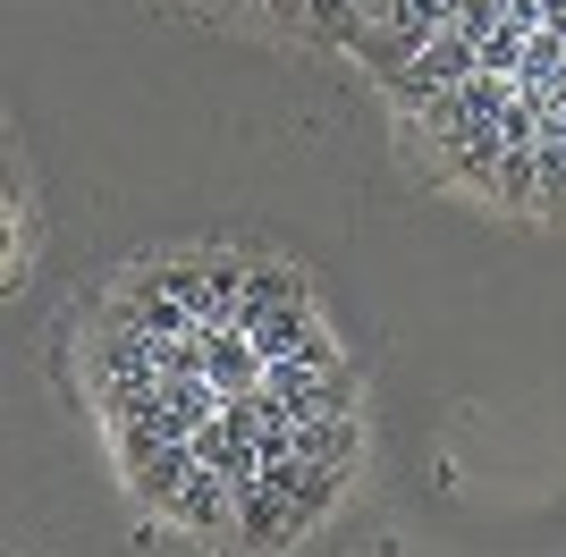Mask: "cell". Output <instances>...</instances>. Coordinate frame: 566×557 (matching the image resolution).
I'll list each match as a JSON object with an SVG mask.
<instances>
[{
    "mask_svg": "<svg viewBox=\"0 0 566 557\" xmlns=\"http://www.w3.org/2000/svg\"><path fill=\"white\" fill-rule=\"evenodd\" d=\"M237 498H245V490H237L229 473H212V464H203V473L178 490V507H169V515H178V524H203V533H220V524L237 533Z\"/></svg>",
    "mask_w": 566,
    "mask_h": 557,
    "instance_id": "277c9868",
    "label": "cell"
},
{
    "mask_svg": "<svg viewBox=\"0 0 566 557\" xmlns=\"http://www.w3.org/2000/svg\"><path fill=\"white\" fill-rule=\"evenodd\" d=\"M195 473H203V464H195V440H169L161 456L136 464V490H144V498H161V507H178V490H187Z\"/></svg>",
    "mask_w": 566,
    "mask_h": 557,
    "instance_id": "8992f818",
    "label": "cell"
},
{
    "mask_svg": "<svg viewBox=\"0 0 566 557\" xmlns=\"http://www.w3.org/2000/svg\"><path fill=\"white\" fill-rule=\"evenodd\" d=\"M296 456L305 464H338L347 473V456H355V414H296Z\"/></svg>",
    "mask_w": 566,
    "mask_h": 557,
    "instance_id": "5b68a950",
    "label": "cell"
},
{
    "mask_svg": "<svg viewBox=\"0 0 566 557\" xmlns=\"http://www.w3.org/2000/svg\"><path fill=\"white\" fill-rule=\"evenodd\" d=\"M558 93H566V69H558Z\"/></svg>",
    "mask_w": 566,
    "mask_h": 557,
    "instance_id": "5bb4252c",
    "label": "cell"
},
{
    "mask_svg": "<svg viewBox=\"0 0 566 557\" xmlns=\"http://www.w3.org/2000/svg\"><path fill=\"white\" fill-rule=\"evenodd\" d=\"M533 161H542V195H566V93L542 111V136H533Z\"/></svg>",
    "mask_w": 566,
    "mask_h": 557,
    "instance_id": "52a82bcc",
    "label": "cell"
},
{
    "mask_svg": "<svg viewBox=\"0 0 566 557\" xmlns=\"http://www.w3.org/2000/svg\"><path fill=\"white\" fill-rule=\"evenodd\" d=\"M203 371H212V389L220 397H254L262 389V347L245 338V329H212V355H203Z\"/></svg>",
    "mask_w": 566,
    "mask_h": 557,
    "instance_id": "3957f363",
    "label": "cell"
},
{
    "mask_svg": "<svg viewBox=\"0 0 566 557\" xmlns=\"http://www.w3.org/2000/svg\"><path fill=\"white\" fill-rule=\"evenodd\" d=\"M473 60H482V76H516V69H524V34H516V25H499Z\"/></svg>",
    "mask_w": 566,
    "mask_h": 557,
    "instance_id": "30bf717a",
    "label": "cell"
},
{
    "mask_svg": "<svg viewBox=\"0 0 566 557\" xmlns=\"http://www.w3.org/2000/svg\"><path fill=\"white\" fill-rule=\"evenodd\" d=\"M457 34H465V43L473 51H482V43H491V34H499V25H507V9H499V0H465V9H457Z\"/></svg>",
    "mask_w": 566,
    "mask_h": 557,
    "instance_id": "8fae6325",
    "label": "cell"
},
{
    "mask_svg": "<svg viewBox=\"0 0 566 557\" xmlns=\"http://www.w3.org/2000/svg\"><path fill=\"white\" fill-rule=\"evenodd\" d=\"M262 9H280V18H305V0H262Z\"/></svg>",
    "mask_w": 566,
    "mask_h": 557,
    "instance_id": "4fadbf2b",
    "label": "cell"
},
{
    "mask_svg": "<svg viewBox=\"0 0 566 557\" xmlns=\"http://www.w3.org/2000/svg\"><path fill=\"white\" fill-rule=\"evenodd\" d=\"M491 195L499 203H533V195H542V161H533V153H507L499 178H491Z\"/></svg>",
    "mask_w": 566,
    "mask_h": 557,
    "instance_id": "ba28073f",
    "label": "cell"
},
{
    "mask_svg": "<svg viewBox=\"0 0 566 557\" xmlns=\"http://www.w3.org/2000/svg\"><path fill=\"white\" fill-rule=\"evenodd\" d=\"M542 25H549V34L566 43V0H542Z\"/></svg>",
    "mask_w": 566,
    "mask_h": 557,
    "instance_id": "7c38bea8",
    "label": "cell"
},
{
    "mask_svg": "<svg viewBox=\"0 0 566 557\" xmlns=\"http://www.w3.org/2000/svg\"><path fill=\"white\" fill-rule=\"evenodd\" d=\"M245 338L262 347V364H287V355H331V338L313 329V304H280V313H262V322H245Z\"/></svg>",
    "mask_w": 566,
    "mask_h": 557,
    "instance_id": "7a4b0ae2",
    "label": "cell"
},
{
    "mask_svg": "<svg viewBox=\"0 0 566 557\" xmlns=\"http://www.w3.org/2000/svg\"><path fill=\"white\" fill-rule=\"evenodd\" d=\"M305 25L331 34V43H355V34H364V9H355V0H305Z\"/></svg>",
    "mask_w": 566,
    "mask_h": 557,
    "instance_id": "9c48e42d",
    "label": "cell"
},
{
    "mask_svg": "<svg viewBox=\"0 0 566 557\" xmlns=\"http://www.w3.org/2000/svg\"><path fill=\"white\" fill-rule=\"evenodd\" d=\"M473 69H482V60H473V43H465V34L449 25V34H431V43L415 51V60H406V69L389 76V85H398V102H406V111H423V102L457 93V85H465Z\"/></svg>",
    "mask_w": 566,
    "mask_h": 557,
    "instance_id": "6da1fadb",
    "label": "cell"
}]
</instances>
